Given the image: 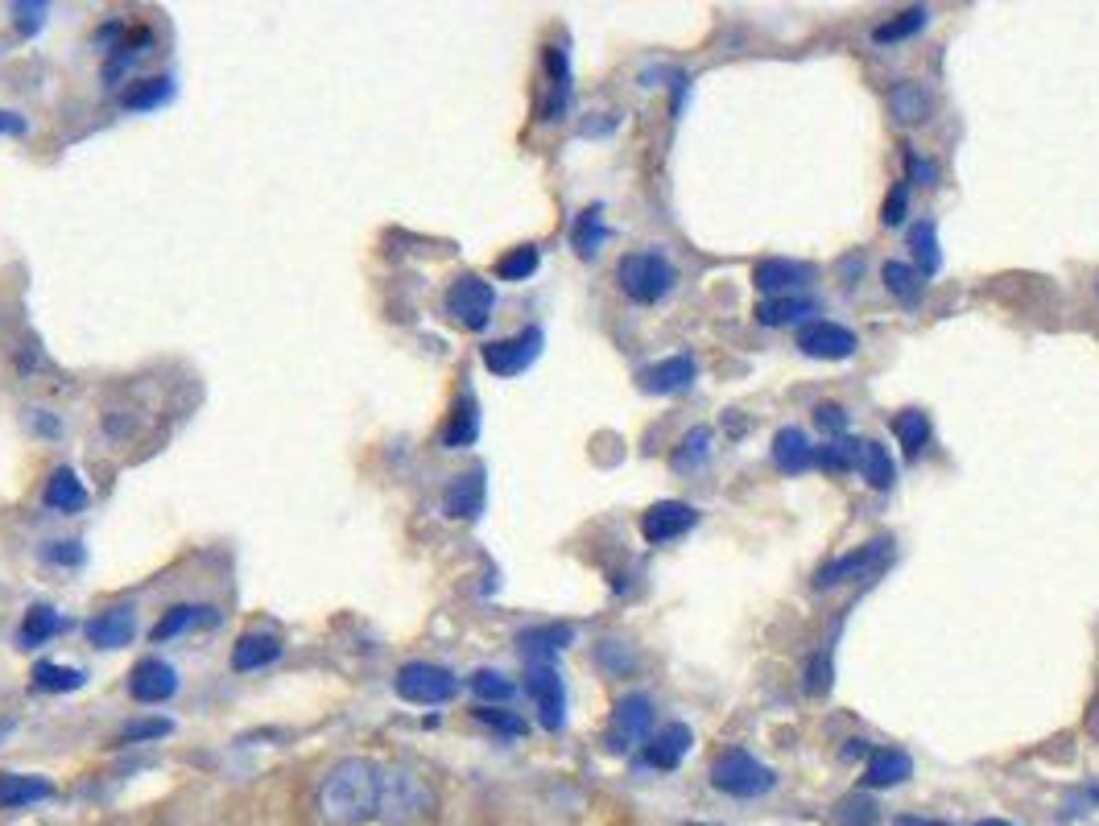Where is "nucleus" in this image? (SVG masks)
Returning <instances> with one entry per match:
<instances>
[{"mask_svg": "<svg viewBox=\"0 0 1099 826\" xmlns=\"http://www.w3.org/2000/svg\"><path fill=\"white\" fill-rule=\"evenodd\" d=\"M385 769L376 760H339L318 789V818L327 826H369L381 814Z\"/></svg>", "mask_w": 1099, "mask_h": 826, "instance_id": "f257e3e1", "label": "nucleus"}, {"mask_svg": "<svg viewBox=\"0 0 1099 826\" xmlns=\"http://www.w3.org/2000/svg\"><path fill=\"white\" fill-rule=\"evenodd\" d=\"M616 285L636 306H657L662 298L674 294L678 269L662 252H629V257H620V264H616Z\"/></svg>", "mask_w": 1099, "mask_h": 826, "instance_id": "f03ea898", "label": "nucleus"}, {"mask_svg": "<svg viewBox=\"0 0 1099 826\" xmlns=\"http://www.w3.org/2000/svg\"><path fill=\"white\" fill-rule=\"evenodd\" d=\"M711 786L720 789L724 798L748 802V798H764L769 789H778V772L761 765L748 748H727L711 765Z\"/></svg>", "mask_w": 1099, "mask_h": 826, "instance_id": "7ed1b4c3", "label": "nucleus"}, {"mask_svg": "<svg viewBox=\"0 0 1099 826\" xmlns=\"http://www.w3.org/2000/svg\"><path fill=\"white\" fill-rule=\"evenodd\" d=\"M393 691L413 707H443L459 695V677H455V670L434 665V661H406L393 677Z\"/></svg>", "mask_w": 1099, "mask_h": 826, "instance_id": "20e7f679", "label": "nucleus"}, {"mask_svg": "<svg viewBox=\"0 0 1099 826\" xmlns=\"http://www.w3.org/2000/svg\"><path fill=\"white\" fill-rule=\"evenodd\" d=\"M430 806V789L413 777V772L401 769H385V781H381V823L385 826H418L426 818Z\"/></svg>", "mask_w": 1099, "mask_h": 826, "instance_id": "39448f33", "label": "nucleus"}, {"mask_svg": "<svg viewBox=\"0 0 1099 826\" xmlns=\"http://www.w3.org/2000/svg\"><path fill=\"white\" fill-rule=\"evenodd\" d=\"M443 306H447V315L459 322V327H467V331H484L488 322H492V310H496V290H492V282H484L480 273H464V278L451 282Z\"/></svg>", "mask_w": 1099, "mask_h": 826, "instance_id": "423d86ee", "label": "nucleus"}, {"mask_svg": "<svg viewBox=\"0 0 1099 826\" xmlns=\"http://www.w3.org/2000/svg\"><path fill=\"white\" fill-rule=\"evenodd\" d=\"M653 723H657V711H653L650 695L620 698L612 719H608V735H604V744H608V752H629V748H636V744H645V740H650Z\"/></svg>", "mask_w": 1099, "mask_h": 826, "instance_id": "0eeeda50", "label": "nucleus"}, {"mask_svg": "<svg viewBox=\"0 0 1099 826\" xmlns=\"http://www.w3.org/2000/svg\"><path fill=\"white\" fill-rule=\"evenodd\" d=\"M541 343H546V335H541L538 327H525V331H517V335L484 343V352H480V356H484L488 373L508 380V376H522L525 368H534V359L541 356Z\"/></svg>", "mask_w": 1099, "mask_h": 826, "instance_id": "6e6552de", "label": "nucleus"}, {"mask_svg": "<svg viewBox=\"0 0 1099 826\" xmlns=\"http://www.w3.org/2000/svg\"><path fill=\"white\" fill-rule=\"evenodd\" d=\"M525 695L534 698L546 732H562L566 723V682L554 665H525Z\"/></svg>", "mask_w": 1099, "mask_h": 826, "instance_id": "1a4fd4ad", "label": "nucleus"}, {"mask_svg": "<svg viewBox=\"0 0 1099 826\" xmlns=\"http://www.w3.org/2000/svg\"><path fill=\"white\" fill-rule=\"evenodd\" d=\"M798 352L810 359H852L860 352L856 331L831 319H806L798 327Z\"/></svg>", "mask_w": 1099, "mask_h": 826, "instance_id": "9d476101", "label": "nucleus"}, {"mask_svg": "<svg viewBox=\"0 0 1099 826\" xmlns=\"http://www.w3.org/2000/svg\"><path fill=\"white\" fill-rule=\"evenodd\" d=\"M694 526H699V508L687 505V500H657V505H650L641 512V538L650 545L678 542Z\"/></svg>", "mask_w": 1099, "mask_h": 826, "instance_id": "9b49d317", "label": "nucleus"}, {"mask_svg": "<svg viewBox=\"0 0 1099 826\" xmlns=\"http://www.w3.org/2000/svg\"><path fill=\"white\" fill-rule=\"evenodd\" d=\"M885 563H889V538L860 545V550H852V554H843V558H835V563H827L819 575H815V587H819V591H831V587H839V582L868 579L876 566H885Z\"/></svg>", "mask_w": 1099, "mask_h": 826, "instance_id": "f8f14e48", "label": "nucleus"}, {"mask_svg": "<svg viewBox=\"0 0 1099 826\" xmlns=\"http://www.w3.org/2000/svg\"><path fill=\"white\" fill-rule=\"evenodd\" d=\"M129 695L141 707H162V703H169V698L178 695V670L162 658L137 661L129 674Z\"/></svg>", "mask_w": 1099, "mask_h": 826, "instance_id": "ddd939ff", "label": "nucleus"}, {"mask_svg": "<svg viewBox=\"0 0 1099 826\" xmlns=\"http://www.w3.org/2000/svg\"><path fill=\"white\" fill-rule=\"evenodd\" d=\"M815 278H819V269H815V264L810 261H790V257H769V261H761L757 264V273H752L757 290L769 294V298H790L794 290L810 285Z\"/></svg>", "mask_w": 1099, "mask_h": 826, "instance_id": "4468645a", "label": "nucleus"}, {"mask_svg": "<svg viewBox=\"0 0 1099 826\" xmlns=\"http://www.w3.org/2000/svg\"><path fill=\"white\" fill-rule=\"evenodd\" d=\"M641 389L653 397H674V393H687L690 385L699 380V364L694 356H670V359H657L650 368H641Z\"/></svg>", "mask_w": 1099, "mask_h": 826, "instance_id": "2eb2a0df", "label": "nucleus"}, {"mask_svg": "<svg viewBox=\"0 0 1099 826\" xmlns=\"http://www.w3.org/2000/svg\"><path fill=\"white\" fill-rule=\"evenodd\" d=\"M541 67H546V79H550L546 99H541V120L554 125V120H562L566 108H571V58H566L562 46H546Z\"/></svg>", "mask_w": 1099, "mask_h": 826, "instance_id": "dca6fc26", "label": "nucleus"}, {"mask_svg": "<svg viewBox=\"0 0 1099 826\" xmlns=\"http://www.w3.org/2000/svg\"><path fill=\"white\" fill-rule=\"evenodd\" d=\"M484 500H488L484 468H471L464 475H455L447 484V492H443V508H447V517H455V521H476L484 512Z\"/></svg>", "mask_w": 1099, "mask_h": 826, "instance_id": "f3484780", "label": "nucleus"}, {"mask_svg": "<svg viewBox=\"0 0 1099 826\" xmlns=\"http://www.w3.org/2000/svg\"><path fill=\"white\" fill-rule=\"evenodd\" d=\"M690 748H694V732L687 723H670V728H662V732H653L645 740V765L657 772H670L687 760Z\"/></svg>", "mask_w": 1099, "mask_h": 826, "instance_id": "a211bd4d", "label": "nucleus"}, {"mask_svg": "<svg viewBox=\"0 0 1099 826\" xmlns=\"http://www.w3.org/2000/svg\"><path fill=\"white\" fill-rule=\"evenodd\" d=\"M773 463L785 475H802V471L819 468V447L806 438L802 426H782L773 434Z\"/></svg>", "mask_w": 1099, "mask_h": 826, "instance_id": "6ab92c4d", "label": "nucleus"}, {"mask_svg": "<svg viewBox=\"0 0 1099 826\" xmlns=\"http://www.w3.org/2000/svg\"><path fill=\"white\" fill-rule=\"evenodd\" d=\"M132 637H137V612L132 607H108V612H100L95 620H87V640H92L95 649H125V645H132Z\"/></svg>", "mask_w": 1099, "mask_h": 826, "instance_id": "aec40b11", "label": "nucleus"}, {"mask_svg": "<svg viewBox=\"0 0 1099 826\" xmlns=\"http://www.w3.org/2000/svg\"><path fill=\"white\" fill-rule=\"evenodd\" d=\"M571 640H575L571 624H541V628H525L522 637H517V649H522V658L529 665H550Z\"/></svg>", "mask_w": 1099, "mask_h": 826, "instance_id": "412c9836", "label": "nucleus"}, {"mask_svg": "<svg viewBox=\"0 0 1099 826\" xmlns=\"http://www.w3.org/2000/svg\"><path fill=\"white\" fill-rule=\"evenodd\" d=\"M285 645H281L278 633H244L236 645H232V670L236 674H257L265 665L281 661Z\"/></svg>", "mask_w": 1099, "mask_h": 826, "instance_id": "4be33fe9", "label": "nucleus"}, {"mask_svg": "<svg viewBox=\"0 0 1099 826\" xmlns=\"http://www.w3.org/2000/svg\"><path fill=\"white\" fill-rule=\"evenodd\" d=\"M87 488H83V480H79L71 468H58L50 471V480H46V488H42V505L50 508V512H62V517H79L83 508H87Z\"/></svg>", "mask_w": 1099, "mask_h": 826, "instance_id": "5701e85b", "label": "nucleus"}, {"mask_svg": "<svg viewBox=\"0 0 1099 826\" xmlns=\"http://www.w3.org/2000/svg\"><path fill=\"white\" fill-rule=\"evenodd\" d=\"M885 108H889V116H893L897 125L913 129V125H926V116H931V95H926L922 83H913V79H897L893 87L885 92Z\"/></svg>", "mask_w": 1099, "mask_h": 826, "instance_id": "b1692460", "label": "nucleus"}, {"mask_svg": "<svg viewBox=\"0 0 1099 826\" xmlns=\"http://www.w3.org/2000/svg\"><path fill=\"white\" fill-rule=\"evenodd\" d=\"M55 798V786L46 777H34V772H0V810H21V806H38V802H50Z\"/></svg>", "mask_w": 1099, "mask_h": 826, "instance_id": "393cba45", "label": "nucleus"}, {"mask_svg": "<svg viewBox=\"0 0 1099 826\" xmlns=\"http://www.w3.org/2000/svg\"><path fill=\"white\" fill-rule=\"evenodd\" d=\"M913 777V760L901 748H876L868 752V765H864V789H889L901 786Z\"/></svg>", "mask_w": 1099, "mask_h": 826, "instance_id": "a878e982", "label": "nucleus"}, {"mask_svg": "<svg viewBox=\"0 0 1099 826\" xmlns=\"http://www.w3.org/2000/svg\"><path fill=\"white\" fill-rule=\"evenodd\" d=\"M480 438V405H476V397L464 393L455 401V410H451L447 426L439 430V442L447 447V451H464Z\"/></svg>", "mask_w": 1099, "mask_h": 826, "instance_id": "bb28decb", "label": "nucleus"}, {"mask_svg": "<svg viewBox=\"0 0 1099 826\" xmlns=\"http://www.w3.org/2000/svg\"><path fill=\"white\" fill-rule=\"evenodd\" d=\"M67 628H71V620L62 616V612H55L50 603H34V607L25 612V620H21L17 645L21 649H42L46 640H55L58 633H67Z\"/></svg>", "mask_w": 1099, "mask_h": 826, "instance_id": "cd10ccee", "label": "nucleus"}, {"mask_svg": "<svg viewBox=\"0 0 1099 826\" xmlns=\"http://www.w3.org/2000/svg\"><path fill=\"white\" fill-rule=\"evenodd\" d=\"M856 468H860V475H864V484H868V488H876V492L893 488L897 463H893V455H889L885 442H876V438L860 442V463Z\"/></svg>", "mask_w": 1099, "mask_h": 826, "instance_id": "c85d7f7f", "label": "nucleus"}, {"mask_svg": "<svg viewBox=\"0 0 1099 826\" xmlns=\"http://www.w3.org/2000/svg\"><path fill=\"white\" fill-rule=\"evenodd\" d=\"M215 607H190V603H178V607H169L166 616L153 624V645H166V640L183 637L190 624H215Z\"/></svg>", "mask_w": 1099, "mask_h": 826, "instance_id": "c756f323", "label": "nucleus"}, {"mask_svg": "<svg viewBox=\"0 0 1099 826\" xmlns=\"http://www.w3.org/2000/svg\"><path fill=\"white\" fill-rule=\"evenodd\" d=\"M608 240V227H604V206H587V211H578L575 224H571V245L583 261H592L599 248Z\"/></svg>", "mask_w": 1099, "mask_h": 826, "instance_id": "7c9ffc66", "label": "nucleus"}, {"mask_svg": "<svg viewBox=\"0 0 1099 826\" xmlns=\"http://www.w3.org/2000/svg\"><path fill=\"white\" fill-rule=\"evenodd\" d=\"M30 677H34V686L46 691V695H71V691H83L87 670H79V665H58V661H38Z\"/></svg>", "mask_w": 1099, "mask_h": 826, "instance_id": "2f4dec72", "label": "nucleus"}, {"mask_svg": "<svg viewBox=\"0 0 1099 826\" xmlns=\"http://www.w3.org/2000/svg\"><path fill=\"white\" fill-rule=\"evenodd\" d=\"M806 315H815V302L798 298V294H790V298H764L761 306H757V322H761V327H790V322H806Z\"/></svg>", "mask_w": 1099, "mask_h": 826, "instance_id": "473e14b6", "label": "nucleus"}, {"mask_svg": "<svg viewBox=\"0 0 1099 826\" xmlns=\"http://www.w3.org/2000/svg\"><path fill=\"white\" fill-rule=\"evenodd\" d=\"M150 42H153L150 30H137V34H132V42H129V34H125V42H120V46H113V58H108V67H104V79H108V87H116V83H120V75H125L129 67H137L141 58L150 55Z\"/></svg>", "mask_w": 1099, "mask_h": 826, "instance_id": "72a5a7b5", "label": "nucleus"}, {"mask_svg": "<svg viewBox=\"0 0 1099 826\" xmlns=\"http://www.w3.org/2000/svg\"><path fill=\"white\" fill-rule=\"evenodd\" d=\"M880 278H885V290L901 306H917L922 302V278H917V269L910 261H885L880 264Z\"/></svg>", "mask_w": 1099, "mask_h": 826, "instance_id": "f704fd0d", "label": "nucleus"}, {"mask_svg": "<svg viewBox=\"0 0 1099 826\" xmlns=\"http://www.w3.org/2000/svg\"><path fill=\"white\" fill-rule=\"evenodd\" d=\"M910 248L913 261H917V278H934L943 269V252H938V232H934L931 220L910 227Z\"/></svg>", "mask_w": 1099, "mask_h": 826, "instance_id": "c9c22d12", "label": "nucleus"}, {"mask_svg": "<svg viewBox=\"0 0 1099 826\" xmlns=\"http://www.w3.org/2000/svg\"><path fill=\"white\" fill-rule=\"evenodd\" d=\"M169 95H174V79L166 75L141 79L137 87L125 92V113H153V108L169 104Z\"/></svg>", "mask_w": 1099, "mask_h": 826, "instance_id": "e433bc0d", "label": "nucleus"}, {"mask_svg": "<svg viewBox=\"0 0 1099 826\" xmlns=\"http://www.w3.org/2000/svg\"><path fill=\"white\" fill-rule=\"evenodd\" d=\"M926 21H931V9H905L901 17H893V21H885V25H876L873 30V42L876 46H893V42H905V38H913V34H922L926 30Z\"/></svg>", "mask_w": 1099, "mask_h": 826, "instance_id": "4c0bfd02", "label": "nucleus"}, {"mask_svg": "<svg viewBox=\"0 0 1099 826\" xmlns=\"http://www.w3.org/2000/svg\"><path fill=\"white\" fill-rule=\"evenodd\" d=\"M893 434L897 442L905 447V455H922L926 442H931V417L922 410H901L893 417Z\"/></svg>", "mask_w": 1099, "mask_h": 826, "instance_id": "58836bf2", "label": "nucleus"}, {"mask_svg": "<svg viewBox=\"0 0 1099 826\" xmlns=\"http://www.w3.org/2000/svg\"><path fill=\"white\" fill-rule=\"evenodd\" d=\"M541 264V252L534 245H522L513 248V252H504L501 261H496V278L501 282H529L534 273H538Z\"/></svg>", "mask_w": 1099, "mask_h": 826, "instance_id": "ea45409f", "label": "nucleus"}, {"mask_svg": "<svg viewBox=\"0 0 1099 826\" xmlns=\"http://www.w3.org/2000/svg\"><path fill=\"white\" fill-rule=\"evenodd\" d=\"M471 695L480 698L484 707H501V703H508V698L517 695V686L501 670H476L471 674Z\"/></svg>", "mask_w": 1099, "mask_h": 826, "instance_id": "a19ab883", "label": "nucleus"}, {"mask_svg": "<svg viewBox=\"0 0 1099 826\" xmlns=\"http://www.w3.org/2000/svg\"><path fill=\"white\" fill-rule=\"evenodd\" d=\"M708 455H711V430L708 426H694V430H687V438L678 442V451L670 455V463H674V471H694Z\"/></svg>", "mask_w": 1099, "mask_h": 826, "instance_id": "79ce46f5", "label": "nucleus"}, {"mask_svg": "<svg viewBox=\"0 0 1099 826\" xmlns=\"http://www.w3.org/2000/svg\"><path fill=\"white\" fill-rule=\"evenodd\" d=\"M835 823L839 826H876L880 823V806L868 798V789H864V793H847V798L835 806Z\"/></svg>", "mask_w": 1099, "mask_h": 826, "instance_id": "37998d69", "label": "nucleus"}, {"mask_svg": "<svg viewBox=\"0 0 1099 826\" xmlns=\"http://www.w3.org/2000/svg\"><path fill=\"white\" fill-rule=\"evenodd\" d=\"M860 463V442L856 438H831L827 447H819V468L822 471H852Z\"/></svg>", "mask_w": 1099, "mask_h": 826, "instance_id": "c03bdc74", "label": "nucleus"}, {"mask_svg": "<svg viewBox=\"0 0 1099 826\" xmlns=\"http://www.w3.org/2000/svg\"><path fill=\"white\" fill-rule=\"evenodd\" d=\"M174 732V723L162 719V715H153V719H132L125 723V732H120V744H145V740H162V735Z\"/></svg>", "mask_w": 1099, "mask_h": 826, "instance_id": "a18cd8bd", "label": "nucleus"}, {"mask_svg": "<svg viewBox=\"0 0 1099 826\" xmlns=\"http://www.w3.org/2000/svg\"><path fill=\"white\" fill-rule=\"evenodd\" d=\"M476 719H480V723H488L492 732L513 735V740L529 732V728H525L522 715H517V711H504V707H480V711H476Z\"/></svg>", "mask_w": 1099, "mask_h": 826, "instance_id": "49530a36", "label": "nucleus"}, {"mask_svg": "<svg viewBox=\"0 0 1099 826\" xmlns=\"http://www.w3.org/2000/svg\"><path fill=\"white\" fill-rule=\"evenodd\" d=\"M831 677H835V670H831V653L827 649H819L815 658H810V665H806V695H827V686H831Z\"/></svg>", "mask_w": 1099, "mask_h": 826, "instance_id": "de8ad7c7", "label": "nucleus"}, {"mask_svg": "<svg viewBox=\"0 0 1099 826\" xmlns=\"http://www.w3.org/2000/svg\"><path fill=\"white\" fill-rule=\"evenodd\" d=\"M815 426H819L827 438H843V434H847V410L835 405V401H822L819 410H815Z\"/></svg>", "mask_w": 1099, "mask_h": 826, "instance_id": "09e8293b", "label": "nucleus"}, {"mask_svg": "<svg viewBox=\"0 0 1099 826\" xmlns=\"http://www.w3.org/2000/svg\"><path fill=\"white\" fill-rule=\"evenodd\" d=\"M42 558L50 566H83V558H87V550L79 542H46L42 545Z\"/></svg>", "mask_w": 1099, "mask_h": 826, "instance_id": "8fccbe9b", "label": "nucleus"}, {"mask_svg": "<svg viewBox=\"0 0 1099 826\" xmlns=\"http://www.w3.org/2000/svg\"><path fill=\"white\" fill-rule=\"evenodd\" d=\"M905 211H910V187L905 182H897L893 190H889V199H885V211H880V224L885 227H897L901 220H905Z\"/></svg>", "mask_w": 1099, "mask_h": 826, "instance_id": "3c124183", "label": "nucleus"}, {"mask_svg": "<svg viewBox=\"0 0 1099 826\" xmlns=\"http://www.w3.org/2000/svg\"><path fill=\"white\" fill-rule=\"evenodd\" d=\"M905 162H910V182H917V187H934L938 182V166L934 162H926L922 153H905Z\"/></svg>", "mask_w": 1099, "mask_h": 826, "instance_id": "603ef678", "label": "nucleus"}, {"mask_svg": "<svg viewBox=\"0 0 1099 826\" xmlns=\"http://www.w3.org/2000/svg\"><path fill=\"white\" fill-rule=\"evenodd\" d=\"M13 13H17V30H21V34H38L46 4H13Z\"/></svg>", "mask_w": 1099, "mask_h": 826, "instance_id": "864d4df0", "label": "nucleus"}, {"mask_svg": "<svg viewBox=\"0 0 1099 826\" xmlns=\"http://www.w3.org/2000/svg\"><path fill=\"white\" fill-rule=\"evenodd\" d=\"M25 129H30V125H25V116L4 113V108H0V137H21Z\"/></svg>", "mask_w": 1099, "mask_h": 826, "instance_id": "5fc2aeb1", "label": "nucleus"}, {"mask_svg": "<svg viewBox=\"0 0 1099 826\" xmlns=\"http://www.w3.org/2000/svg\"><path fill=\"white\" fill-rule=\"evenodd\" d=\"M34 426H38L42 434H62V422H55L46 410H34Z\"/></svg>", "mask_w": 1099, "mask_h": 826, "instance_id": "6e6d98bb", "label": "nucleus"}, {"mask_svg": "<svg viewBox=\"0 0 1099 826\" xmlns=\"http://www.w3.org/2000/svg\"><path fill=\"white\" fill-rule=\"evenodd\" d=\"M13 732H17V723H13V719H0V744H4Z\"/></svg>", "mask_w": 1099, "mask_h": 826, "instance_id": "4d7b16f0", "label": "nucleus"}, {"mask_svg": "<svg viewBox=\"0 0 1099 826\" xmlns=\"http://www.w3.org/2000/svg\"><path fill=\"white\" fill-rule=\"evenodd\" d=\"M860 752H868V744H864V740H852V744H847V752H843V756H860Z\"/></svg>", "mask_w": 1099, "mask_h": 826, "instance_id": "13d9d810", "label": "nucleus"}, {"mask_svg": "<svg viewBox=\"0 0 1099 826\" xmlns=\"http://www.w3.org/2000/svg\"><path fill=\"white\" fill-rule=\"evenodd\" d=\"M980 826H1013V823H1001V818H987V823H980Z\"/></svg>", "mask_w": 1099, "mask_h": 826, "instance_id": "bf43d9fd", "label": "nucleus"}, {"mask_svg": "<svg viewBox=\"0 0 1099 826\" xmlns=\"http://www.w3.org/2000/svg\"><path fill=\"white\" fill-rule=\"evenodd\" d=\"M694 826H699V823H694ZM708 826H711V823H708Z\"/></svg>", "mask_w": 1099, "mask_h": 826, "instance_id": "052dcab7", "label": "nucleus"}]
</instances>
